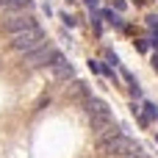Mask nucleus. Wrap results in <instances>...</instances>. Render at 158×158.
Listing matches in <instances>:
<instances>
[{
  "label": "nucleus",
  "instance_id": "1a4fd4ad",
  "mask_svg": "<svg viewBox=\"0 0 158 158\" xmlns=\"http://www.w3.org/2000/svg\"><path fill=\"white\" fill-rule=\"evenodd\" d=\"M89 122H92V131H94V136H97V133H103V131H108V128L114 125V117L106 114V117H94V119H89Z\"/></svg>",
  "mask_w": 158,
  "mask_h": 158
},
{
  "label": "nucleus",
  "instance_id": "f3484780",
  "mask_svg": "<svg viewBox=\"0 0 158 158\" xmlns=\"http://www.w3.org/2000/svg\"><path fill=\"white\" fill-rule=\"evenodd\" d=\"M106 58H108V61H114V64H117V61H119V58H117V53H114V50H106Z\"/></svg>",
  "mask_w": 158,
  "mask_h": 158
},
{
  "label": "nucleus",
  "instance_id": "423d86ee",
  "mask_svg": "<svg viewBox=\"0 0 158 158\" xmlns=\"http://www.w3.org/2000/svg\"><path fill=\"white\" fill-rule=\"evenodd\" d=\"M119 133H122V131H119L117 125H111L108 131H103V133H97V136H94V144H97V150H100V153H106V150L111 147V142H114V139H117Z\"/></svg>",
  "mask_w": 158,
  "mask_h": 158
},
{
  "label": "nucleus",
  "instance_id": "9d476101",
  "mask_svg": "<svg viewBox=\"0 0 158 158\" xmlns=\"http://www.w3.org/2000/svg\"><path fill=\"white\" fill-rule=\"evenodd\" d=\"M100 17H103V19H108L114 28H122V25H125V22H122V17H119V14H114V11H100Z\"/></svg>",
  "mask_w": 158,
  "mask_h": 158
},
{
  "label": "nucleus",
  "instance_id": "6e6552de",
  "mask_svg": "<svg viewBox=\"0 0 158 158\" xmlns=\"http://www.w3.org/2000/svg\"><path fill=\"white\" fill-rule=\"evenodd\" d=\"M83 106H86V117H89V119H94V117H106V114H111V111H108V106H106L103 100H97V97H89V100H86Z\"/></svg>",
  "mask_w": 158,
  "mask_h": 158
},
{
  "label": "nucleus",
  "instance_id": "6ab92c4d",
  "mask_svg": "<svg viewBox=\"0 0 158 158\" xmlns=\"http://www.w3.org/2000/svg\"><path fill=\"white\" fill-rule=\"evenodd\" d=\"M153 67H156V69H158V56H153Z\"/></svg>",
  "mask_w": 158,
  "mask_h": 158
},
{
  "label": "nucleus",
  "instance_id": "4468645a",
  "mask_svg": "<svg viewBox=\"0 0 158 158\" xmlns=\"http://www.w3.org/2000/svg\"><path fill=\"white\" fill-rule=\"evenodd\" d=\"M136 50L144 53V50H147V39H136Z\"/></svg>",
  "mask_w": 158,
  "mask_h": 158
},
{
  "label": "nucleus",
  "instance_id": "aec40b11",
  "mask_svg": "<svg viewBox=\"0 0 158 158\" xmlns=\"http://www.w3.org/2000/svg\"><path fill=\"white\" fill-rule=\"evenodd\" d=\"M8 3H11V0H0V6H6V8H8Z\"/></svg>",
  "mask_w": 158,
  "mask_h": 158
},
{
  "label": "nucleus",
  "instance_id": "39448f33",
  "mask_svg": "<svg viewBox=\"0 0 158 158\" xmlns=\"http://www.w3.org/2000/svg\"><path fill=\"white\" fill-rule=\"evenodd\" d=\"M67 97L75 100V103H86V100H89V86H86L83 81H72V83L67 86Z\"/></svg>",
  "mask_w": 158,
  "mask_h": 158
},
{
  "label": "nucleus",
  "instance_id": "0eeeda50",
  "mask_svg": "<svg viewBox=\"0 0 158 158\" xmlns=\"http://www.w3.org/2000/svg\"><path fill=\"white\" fill-rule=\"evenodd\" d=\"M50 72H53L56 81H72V78H75V69H72V64H69L67 58L58 61V64H50Z\"/></svg>",
  "mask_w": 158,
  "mask_h": 158
},
{
  "label": "nucleus",
  "instance_id": "412c9836",
  "mask_svg": "<svg viewBox=\"0 0 158 158\" xmlns=\"http://www.w3.org/2000/svg\"><path fill=\"white\" fill-rule=\"evenodd\" d=\"M136 3H153V0H136Z\"/></svg>",
  "mask_w": 158,
  "mask_h": 158
},
{
  "label": "nucleus",
  "instance_id": "2eb2a0df",
  "mask_svg": "<svg viewBox=\"0 0 158 158\" xmlns=\"http://www.w3.org/2000/svg\"><path fill=\"white\" fill-rule=\"evenodd\" d=\"M144 108H147V117H158V108H156V106H153V103H147Z\"/></svg>",
  "mask_w": 158,
  "mask_h": 158
},
{
  "label": "nucleus",
  "instance_id": "9b49d317",
  "mask_svg": "<svg viewBox=\"0 0 158 158\" xmlns=\"http://www.w3.org/2000/svg\"><path fill=\"white\" fill-rule=\"evenodd\" d=\"M33 6V0H11L8 3V8H31Z\"/></svg>",
  "mask_w": 158,
  "mask_h": 158
},
{
  "label": "nucleus",
  "instance_id": "20e7f679",
  "mask_svg": "<svg viewBox=\"0 0 158 158\" xmlns=\"http://www.w3.org/2000/svg\"><path fill=\"white\" fill-rule=\"evenodd\" d=\"M136 147H139V144H136L133 139H128L125 133H119V136H117V139L111 142V147H108L106 153H108V156H117V158H122V156H128L131 150H136Z\"/></svg>",
  "mask_w": 158,
  "mask_h": 158
},
{
  "label": "nucleus",
  "instance_id": "7ed1b4c3",
  "mask_svg": "<svg viewBox=\"0 0 158 158\" xmlns=\"http://www.w3.org/2000/svg\"><path fill=\"white\" fill-rule=\"evenodd\" d=\"M33 25H36V19H33L31 14H14V17H8V19L3 22V31L11 36V33H19V31L33 28Z\"/></svg>",
  "mask_w": 158,
  "mask_h": 158
},
{
  "label": "nucleus",
  "instance_id": "ddd939ff",
  "mask_svg": "<svg viewBox=\"0 0 158 158\" xmlns=\"http://www.w3.org/2000/svg\"><path fill=\"white\" fill-rule=\"evenodd\" d=\"M61 22H64V25H69V28H72V25H75V17H69V14H61Z\"/></svg>",
  "mask_w": 158,
  "mask_h": 158
},
{
  "label": "nucleus",
  "instance_id": "f03ea898",
  "mask_svg": "<svg viewBox=\"0 0 158 158\" xmlns=\"http://www.w3.org/2000/svg\"><path fill=\"white\" fill-rule=\"evenodd\" d=\"M53 47H47V44H42V47H36V50H31V53H25L22 56V64L25 67H31V69H36V67H47L50 64V58H53Z\"/></svg>",
  "mask_w": 158,
  "mask_h": 158
},
{
  "label": "nucleus",
  "instance_id": "a211bd4d",
  "mask_svg": "<svg viewBox=\"0 0 158 158\" xmlns=\"http://www.w3.org/2000/svg\"><path fill=\"white\" fill-rule=\"evenodd\" d=\"M83 3H86L89 8H97V3H100V0H83Z\"/></svg>",
  "mask_w": 158,
  "mask_h": 158
},
{
  "label": "nucleus",
  "instance_id": "f8f14e48",
  "mask_svg": "<svg viewBox=\"0 0 158 158\" xmlns=\"http://www.w3.org/2000/svg\"><path fill=\"white\" fill-rule=\"evenodd\" d=\"M122 158H147V153H144V147H142V144H139V147H136V150H131V153H128V156H122Z\"/></svg>",
  "mask_w": 158,
  "mask_h": 158
},
{
  "label": "nucleus",
  "instance_id": "f257e3e1",
  "mask_svg": "<svg viewBox=\"0 0 158 158\" xmlns=\"http://www.w3.org/2000/svg\"><path fill=\"white\" fill-rule=\"evenodd\" d=\"M44 44V31L39 28V25H33V28H25V31H19V33H11V47L17 50V53H31V50H36V47H42Z\"/></svg>",
  "mask_w": 158,
  "mask_h": 158
},
{
  "label": "nucleus",
  "instance_id": "dca6fc26",
  "mask_svg": "<svg viewBox=\"0 0 158 158\" xmlns=\"http://www.w3.org/2000/svg\"><path fill=\"white\" fill-rule=\"evenodd\" d=\"M147 25H150L153 31H158V14H156V17H147Z\"/></svg>",
  "mask_w": 158,
  "mask_h": 158
}]
</instances>
